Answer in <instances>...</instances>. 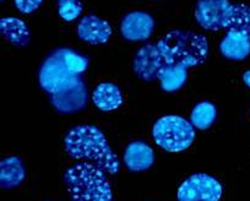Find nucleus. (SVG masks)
<instances>
[{"label":"nucleus","instance_id":"obj_22","mask_svg":"<svg viewBox=\"0 0 250 201\" xmlns=\"http://www.w3.org/2000/svg\"><path fill=\"white\" fill-rule=\"evenodd\" d=\"M243 81H244L245 85L250 88V70L245 71L244 75H243Z\"/></svg>","mask_w":250,"mask_h":201},{"label":"nucleus","instance_id":"obj_7","mask_svg":"<svg viewBox=\"0 0 250 201\" xmlns=\"http://www.w3.org/2000/svg\"><path fill=\"white\" fill-rule=\"evenodd\" d=\"M169 63L158 44H146L138 50L134 58V71L144 81L158 80Z\"/></svg>","mask_w":250,"mask_h":201},{"label":"nucleus","instance_id":"obj_1","mask_svg":"<svg viewBox=\"0 0 250 201\" xmlns=\"http://www.w3.org/2000/svg\"><path fill=\"white\" fill-rule=\"evenodd\" d=\"M65 151L75 160L96 164L109 174H117L120 163L110 148L104 134L95 125H78L71 129L64 140Z\"/></svg>","mask_w":250,"mask_h":201},{"label":"nucleus","instance_id":"obj_3","mask_svg":"<svg viewBox=\"0 0 250 201\" xmlns=\"http://www.w3.org/2000/svg\"><path fill=\"white\" fill-rule=\"evenodd\" d=\"M66 188L73 201H112L113 191L107 174L90 162H79L65 172Z\"/></svg>","mask_w":250,"mask_h":201},{"label":"nucleus","instance_id":"obj_21","mask_svg":"<svg viewBox=\"0 0 250 201\" xmlns=\"http://www.w3.org/2000/svg\"><path fill=\"white\" fill-rule=\"evenodd\" d=\"M43 3V0H15V6L22 14H32Z\"/></svg>","mask_w":250,"mask_h":201},{"label":"nucleus","instance_id":"obj_2","mask_svg":"<svg viewBox=\"0 0 250 201\" xmlns=\"http://www.w3.org/2000/svg\"><path fill=\"white\" fill-rule=\"evenodd\" d=\"M88 59L70 48H59L45 58L40 69V85L49 95L64 91L81 80Z\"/></svg>","mask_w":250,"mask_h":201},{"label":"nucleus","instance_id":"obj_13","mask_svg":"<svg viewBox=\"0 0 250 201\" xmlns=\"http://www.w3.org/2000/svg\"><path fill=\"white\" fill-rule=\"evenodd\" d=\"M225 58L230 60H244L250 54V37L238 31H228L220 44Z\"/></svg>","mask_w":250,"mask_h":201},{"label":"nucleus","instance_id":"obj_9","mask_svg":"<svg viewBox=\"0 0 250 201\" xmlns=\"http://www.w3.org/2000/svg\"><path fill=\"white\" fill-rule=\"evenodd\" d=\"M50 103L58 113L73 114L85 108L87 103V87L81 79L79 82L64 91L50 95Z\"/></svg>","mask_w":250,"mask_h":201},{"label":"nucleus","instance_id":"obj_6","mask_svg":"<svg viewBox=\"0 0 250 201\" xmlns=\"http://www.w3.org/2000/svg\"><path fill=\"white\" fill-rule=\"evenodd\" d=\"M223 189L212 176L196 173L183 181L177 193L178 201H220Z\"/></svg>","mask_w":250,"mask_h":201},{"label":"nucleus","instance_id":"obj_17","mask_svg":"<svg viewBox=\"0 0 250 201\" xmlns=\"http://www.w3.org/2000/svg\"><path fill=\"white\" fill-rule=\"evenodd\" d=\"M227 31H238L250 37V6L245 4H232L225 21Z\"/></svg>","mask_w":250,"mask_h":201},{"label":"nucleus","instance_id":"obj_10","mask_svg":"<svg viewBox=\"0 0 250 201\" xmlns=\"http://www.w3.org/2000/svg\"><path fill=\"white\" fill-rule=\"evenodd\" d=\"M153 28V18L145 11H133L126 14L120 23V32L123 37L130 42L148 40L152 35Z\"/></svg>","mask_w":250,"mask_h":201},{"label":"nucleus","instance_id":"obj_11","mask_svg":"<svg viewBox=\"0 0 250 201\" xmlns=\"http://www.w3.org/2000/svg\"><path fill=\"white\" fill-rule=\"evenodd\" d=\"M113 30L109 22L96 15L83 16L78 25V36L88 44H104L112 36Z\"/></svg>","mask_w":250,"mask_h":201},{"label":"nucleus","instance_id":"obj_8","mask_svg":"<svg viewBox=\"0 0 250 201\" xmlns=\"http://www.w3.org/2000/svg\"><path fill=\"white\" fill-rule=\"evenodd\" d=\"M230 5L229 0H198L195 8L196 22L204 30L213 32L222 30Z\"/></svg>","mask_w":250,"mask_h":201},{"label":"nucleus","instance_id":"obj_14","mask_svg":"<svg viewBox=\"0 0 250 201\" xmlns=\"http://www.w3.org/2000/svg\"><path fill=\"white\" fill-rule=\"evenodd\" d=\"M92 102L102 112H112L123 104L120 88L113 82H101L92 93Z\"/></svg>","mask_w":250,"mask_h":201},{"label":"nucleus","instance_id":"obj_20","mask_svg":"<svg viewBox=\"0 0 250 201\" xmlns=\"http://www.w3.org/2000/svg\"><path fill=\"white\" fill-rule=\"evenodd\" d=\"M83 9L80 0H58V13L66 22L76 20L83 13Z\"/></svg>","mask_w":250,"mask_h":201},{"label":"nucleus","instance_id":"obj_19","mask_svg":"<svg viewBox=\"0 0 250 201\" xmlns=\"http://www.w3.org/2000/svg\"><path fill=\"white\" fill-rule=\"evenodd\" d=\"M217 117L216 106L208 100H204L196 104L190 114V123L199 130H208L215 123Z\"/></svg>","mask_w":250,"mask_h":201},{"label":"nucleus","instance_id":"obj_15","mask_svg":"<svg viewBox=\"0 0 250 201\" xmlns=\"http://www.w3.org/2000/svg\"><path fill=\"white\" fill-rule=\"evenodd\" d=\"M26 177L25 166L16 156L6 157L0 162V186L1 189H14L20 185Z\"/></svg>","mask_w":250,"mask_h":201},{"label":"nucleus","instance_id":"obj_18","mask_svg":"<svg viewBox=\"0 0 250 201\" xmlns=\"http://www.w3.org/2000/svg\"><path fill=\"white\" fill-rule=\"evenodd\" d=\"M187 66L180 64H169L160 76L161 87L166 92H175L184 86L188 80Z\"/></svg>","mask_w":250,"mask_h":201},{"label":"nucleus","instance_id":"obj_12","mask_svg":"<svg viewBox=\"0 0 250 201\" xmlns=\"http://www.w3.org/2000/svg\"><path fill=\"white\" fill-rule=\"evenodd\" d=\"M155 154L150 145L144 141H133L124 151V163L130 172H144L152 167Z\"/></svg>","mask_w":250,"mask_h":201},{"label":"nucleus","instance_id":"obj_4","mask_svg":"<svg viewBox=\"0 0 250 201\" xmlns=\"http://www.w3.org/2000/svg\"><path fill=\"white\" fill-rule=\"evenodd\" d=\"M157 44L168 63L180 64L187 68L201 65L208 56V38L193 31H170Z\"/></svg>","mask_w":250,"mask_h":201},{"label":"nucleus","instance_id":"obj_16","mask_svg":"<svg viewBox=\"0 0 250 201\" xmlns=\"http://www.w3.org/2000/svg\"><path fill=\"white\" fill-rule=\"evenodd\" d=\"M0 33L8 42L16 47H25L30 43L31 35L25 21L18 18H4L0 20Z\"/></svg>","mask_w":250,"mask_h":201},{"label":"nucleus","instance_id":"obj_5","mask_svg":"<svg viewBox=\"0 0 250 201\" xmlns=\"http://www.w3.org/2000/svg\"><path fill=\"white\" fill-rule=\"evenodd\" d=\"M155 142L167 152L188 150L195 140L193 124L179 116H166L158 119L152 128Z\"/></svg>","mask_w":250,"mask_h":201}]
</instances>
